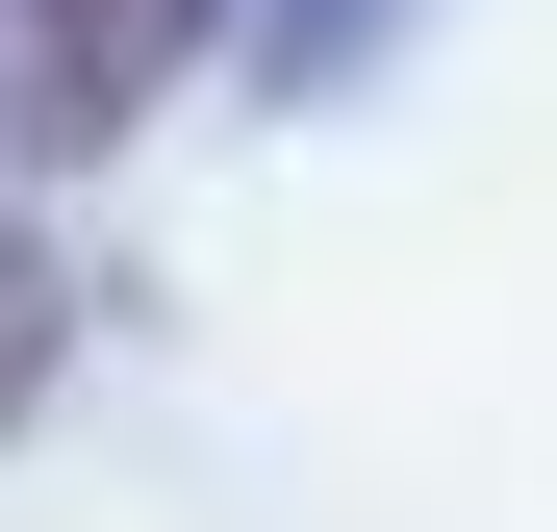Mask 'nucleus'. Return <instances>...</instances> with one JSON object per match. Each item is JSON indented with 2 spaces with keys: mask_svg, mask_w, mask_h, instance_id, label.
I'll list each match as a JSON object with an SVG mask.
<instances>
[{
  "mask_svg": "<svg viewBox=\"0 0 557 532\" xmlns=\"http://www.w3.org/2000/svg\"><path fill=\"white\" fill-rule=\"evenodd\" d=\"M228 0H26V51H0V127L26 152H127L177 102V51H203Z\"/></svg>",
  "mask_w": 557,
  "mask_h": 532,
  "instance_id": "nucleus-1",
  "label": "nucleus"
},
{
  "mask_svg": "<svg viewBox=\"0 0 557 532\" xmlns=\"http://www.w3.org/2000/svg\"><path fill=\"white\" fill-rule=\"evenodd\" d=\"M51 381V253H0V406Z\"/></svg>",
  "mask_w": 557,
  "mask_h": 532,
  "instance_id": "nucleus-2",
  "label": "nucleus"
},
{
  "mask_svg": "<svg viewBox=\"0 0 557 532\" xmlns=\"http://www.w3.org/2000/svg\"><path fill=\"white\" fill-rule=\"evenodd\" d=\"M355 26H381V0H278V51H305V76H330V51H355Z\"/></svg>",
  "mask_w": 557,
  "mask_h": 532,
  "instance_id": "nucleus-3",
  "label": "nucleus"
}]
</instances>
